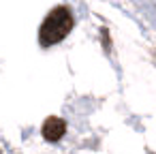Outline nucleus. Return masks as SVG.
Segmentation results:
<instances>
[{
	"instance_id": "obj_2",
	"label": "nucleus",
	"mask_w": 156,
	"mask_h": 154,
	"mask_svg": "<svg viewBox=\"0 0 156 154\" xmlns=\"http://www.w3.org/2000/svg\"><path fill=\"white\" fill-rule=\"evenodd\" d=\"M41 133H43V137H45L47 141H58V139H62V135L66 133V124H64L62 118L51 116V118H47V120L43 122Z\"/></svg>"
},
{
	"instance_id": "obj_1",
	"label": "nucleus",
	"mask_w": 156,
	"mask_h": 154,
	"mask_svg": "<svg viewBox=\"0 0 156 154\" xmlns=\"http://www.w3.org/2000/svg\"><path fill=\"white\" fill-rule=\"evenodd\" d=\"M73 28V15L66 7H56L41 24L39 41L43 47H49L54 43H60Z\"/></svg>"
}]
</instances>
